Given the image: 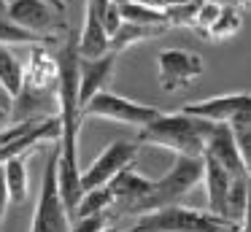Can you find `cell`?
<instances>
[{"mask_svg": "<svg viewBox=\"0 0 251 232\" xmlns=\"http://www.w3.org/2000/svg\"><path fill=\"white\" fill-rule=\"evenodd\" d=\"M240 27H243V14H240V8H238V5H227V3H222L216 22H213V25L208 27L205 38H211V41H227V38L238 35Z\"/></svg>", "mask_w": 251, "mask_h": 232, "instance_id": "d6986e66", "label": "cell"}, {"mask_svg": "<svg viewBox=\"0 0 251 232\" xmlns=\"http://www.w3.org/2000/svg\"><path fill=\"white\" fill-rule=\"evenodd\" d=\"M249 108H251L249 92H232V95H219V97H208V100H200V103H189L181 111L195 119H202L208 124H227L235 113L249 111Z\"/></svg>", "mask_w": 251, "mask_h": 232, "instance_id": "8fae6325", "label": "cell"}, {"mask_svg": "<svg viewBox=\"0 0 251 232\" xmlns=\"http://www.w3.org/2000/svg\"><path fill=\"white\" fill-rule=\"evenodd\" d=\"M202 156H211L216 165H222L224 170L229 173L232 178L238 176H249V165L243 162L238 146H235L232 129L227 124H211V132L205 138V151Z\"/></svg>", "mask_w": 251, "mask_h": 232, "instance_id": "9c48e42d", "label": "cell"}, {"mask_svg": "<svg viewBox=\"0 0 251 232\" xmlns=\"http://www.w3.org/2000/svg\"><path fill=\"white\" fill-rule=\"evenodd\" d=\"M246 213H249V176H238L229 181L227 213H224V219L232 221V224L246 227Z\"/></svg>", "mask_w": 251, "mask_h": 232, "instance_id": "2e32d148", "label": "cell"}, {"mask_svg": "<svg viewBox=\"0 0 251 232\" xmlns=\"http://www.w3.org/2000/svg\"><path fill=\"white\" fill-rule=\"evenodd\" d=\"M157 108L143 105V103L127 100L122 95H114V92L103 89L81 108V119L95 116V119H108V122H119V124H130V127L141 129L143 124H149L154 116H157Z\"/></svg>", "mask_w": 251, "mask_h": 232, "instance_id": "5b68a950", "label": "cell"}, {"mask_svg": "<svg viewBox=\"0 0 251 232\" xmlns=\"http://www.w3.org/2000/svg\"><path fill=\"white\" fill-rule=\"evenodd\" d=\"M108 224V216H76L68 232H100Z\"/></svg>", "mask_w": 251, "mask_h": 232, "instance_id": "603a6c76", "label": "cell"}, {"mask_svg": "<svg viewBox=\"0 0 251 232\" xmlns=\"http://www.w3.org/2000/svg\"><path fill=\"white\" fill-rule=\"evenodd\" d=\"M135 159H138V143H130V140H114V143H108L92 159V165L87 170H81V176H78L81 192L105 186L119 170L135 165Z\"/></svg>", "mask_w": 251, "mask_h": 232, "instance_id": "8992f818", "label": "cell"}, {"mask_svg": "<svg viewBox=\"0 0 251 232\" xmlns=\"http://www.w3.org/2000/svg\"><path fill=\"white\" fill-rule=\"evenodd\" d=\"M98 19H100V25H103V30L108 32V38H111V35H114V32L122 27V11H119V5H114V3H111L108 8H105L103 14L98 16Z\"/></svg>", "mask_w": 251, "mask_h": 232, "instance_id": "cb8c5ba5", "label": "cell"}, {"mask_svg": "<svg viewBox=\"0 0 251 232\" xmlns=\"http://www.w3.org/2000/svg\"><path fill=\"white\" fill-rule=\"evenodd\" d=\"M100 232H119V227H114V224H105Z\"/></svg>", "mask_w": 251, "mask_h": 232, "instance_id": "f1b7e54d", "label": "cell"}, {"mask_svg": "<svg viewBox=\"0 0 251 232\" xmlns=\"http://www.w3.org/2000/svg\"><path fill=\"white\" fill-rule=\"evenodd\" d=\"M229 181H232V176L222 165H216L211 156H202V183L208 189V213L224 219V213H227Z\"/></svg>", "mask_w": 251, "mask_h": 232, "instance_id": "7c38bea8", "label": "cell"}, {"mask_svg": "<svg viewBox=\"0 0 251 232\" xmlns=\"http://www.w3.org/2000/svg\"><path fill=\"white\" fill-rule=\"evenodd\" d=\"M208 132H211V124L202 119H195L184 111H159L151 122L138 129V143L162 146V149L176 151V156H202Z\"/></svg>", "mask_w": 251, "mask_h": 232, "instance_id": "6da1fadb", "label": "cell"}, {"mask_svg": "<svg viewBox=\"0 0 251 232\" xmlns=\"http://www.w3.org/2000/svg\"><path fill=\"white\" fill-rule=\"evenodd\" d=\"M138 5H146V8H157V11H165V0H132Z\"/></svg>", "mask_w": 251, "mask_h": 232, "instance_id": "4316f807", "label": "cell"}, {"mask_svg": "<svg viewBox=\"0 0 251 232\" xmlns=\"http://www.w3.org/2000/svg\"><path fill=\"white\" fill-rule=\"evenodd\" d=\"M25 78V62L8 46H0V86L11 97L19 95Z\"/></svg>", "mask_w": 251, "mask_h": 232, "instance_id": "e0dca14e", "label": "cell"}, {"mask_svg": "<svg viewBox=\"0 0 251 232\" xmlns=\"http://www.w3.org/2000/svg\"><path fill=\"white\" fill-rule=\"evenodd\" d=\"M3 181L8 192V205H22L30 194V176H27V156H14L3 162Z\"/></svg>", "mask_w": 251, "mask_h": 232, "instance_id": "5bb4252c", "label": "cell"}, {"mask_svg": "<svg viewBox=\"0 0 251 232\" xmlns=\"http://www.w3.org/2000/svg\"><path fill=\"white\" fill-rule=\"evenodd\" d=\"M114 203L108 186H98V189H87V192L78 197L76 208H73V219L76 216H105Z\"/></svg>", "mask_w": 251, "mask_h": 232, "instance_id": "ffe728a7", "label": "cell"}, {"mask_svg": "<svg viewBox=\"0 0 251 232\" xmlns=\"http://www.w3.org/2000/svg\"><path fill=\"white\" fill-rule=\"evenodd\" d=\"M119 11H122V22H132V25H143V27H165L168 30L165 11L146 8V5H138V3H127Z\"/></svg>", "mask_w": 251, "mask_h": 232, "instance_id": "44dd1931", "label": "cell"}, {"mask_svg": "<svg viewBox=\"0 0 251 232\" xmlns=\"http://www.w3.org/2000/svg\"><path fill=\"white\" fill-rule=\"evenodd\" d=\"M6 208H8V192H6V181H3V167H0V227H3Z\"/></svg>", "mask_w": 251, "mask_h": 232, "instance_id": "484cf974", "label": "cell"}, {"mask_svg": "<svg viewBox=\"0 0 251 232\" xmlns=\"http://www.w3.org/2000/svg\"><path fill=\"white\" fill-rule=\"evenodd\" d=\"M62 38H38L33 32L22 30L17 22H11L6 14H0V46H46V43H60Z\"/></svg>", "mask_w": 251, "mask_h": 232, "instance_id": "9a60e30c", "label": "cell"}, {"mask_svg": "<svg viewBox=\"0 0 251 232\" xmlns=\"http://www.w3.org/2000/svg\"><path fill=\"white\" fill-rule=\"evenodd\" d=\"M219 8H222V3H216V0H202V3H200V8H197V14H195V22H192V27H195V30L200 32L202 38H205L208 27L216 22Z\"/></svg>", "mask_w": 251, "mask_h": 232, "instance_id": "7402d4cb", "label": "cell"}, {"mask_svg": "<svg viewBox=\"0 0 251 232\" xmlns=\"http://www.w3.org/2000/svg\"><path fill=\"white\" fill-rule=\"evenodd\" d=\"M3 14L38 38H62L71 30L65 14L54 11L46 0H8Z\"/></svg>", "mask_w": 251, "mask_h": 232, "instance_id": "277c9868", "label": "cell"}, {"mask_svg": "<svg viewBox=\"0 0 251 232\" xmlns=\"http://www.w3.org/2000/svg\"><path fill=\"white\" fill-rule=\"evenodd\" d=\"M202 181V156H176L173 167L165 173L162 178L151 181L149 194L135 205L132 216H143L151 210L168 208V205H178L189 189H195Z\"/></svg>", "mask_w": 251, "mask_h": 232, "instance_id": "7a4b0ae2", "label": "cell"}, {"mask_svg": "<svg viewBox=\"0 0 251 232\" xmlns=\"http://www.w3.org/2000/svg\"><path fill=\"white\" fill-rule=\"evenodd\" d=\"M11 108H14V97L0 86V127L11 124Z\"/></svg>", "mask_w": 251, "mask_h": 232, "instance_id": "d4e9b609", "label": "cell"}, {"mask_svg": "<svg viewBox=\"0 0 251 232\" xmlns=\"http://www.w3.org/2000/svg\"><path fill=\"white\" fill-rule=\"evenodd\" d=\"M162 32H165V27H143V25H132V22H122V27L111 35V52L122 54L127 46H135L141 41L157 38Z\"/></svg>", "mask_w": 251, "mask_h": 232, "instance_id": "ac0fdd59", "label": "cell"}, {"mask_svg": "<svg viewBox=\"0 0 251 232\" xmlns=\"http://www.w3.org/2000/svg\"><path fill=\"white\" fill-rule=\"evenodd\" d=\"M159 68V84L165 92H178L186 89L197 76H202L205 65H202L200 54L184 52V49H165L157 57Z\"/></svg>", "mask_w": 251, "mask_h": 232, "instance_id": "52a82bcc", "label": "cell"}, {"mask_svg": "<svg viewBox=\"0 0 251 232\" xmlns=\"http://www.w3.org/2000/svg\"><path fill=\"white\" fill-rule=\"evenodd\" d=\"M111 52V38L103 30L100 19L84 5V30L76 38V54L78 59H98Z\"/></svg>", "mask_w": 251, "mask_h": 232, "instance_id": "4fadbf2b", "label": "cell"}, {"mask_svg": "<svg viewBox=\"0 0 251 232\" xmlns=\"http://www.w3.org/2000/svg\"><path fill=\"white\" fill-rule=\"evenodd\" d=\"M119 54L108 52L98 59H78V108H84L98 92L108 89Z\"/></svg>", "mask_w": 251, "mask_h": 232, "instance_id": "30bf717a", "label": "cell"}, {"mask_svg": "<svg viewBox=\"0 0 251 232\" xmlns=\"http://www.w3.org/2000/svg\"><path fill=\"white\" fill-rule=\"evenodd\" d=\"M57 156H60V151H57V143H54L44 167V181H41V194H38V203H35L30 232H68L71 230V216H68L65 203L60 197V186H57Z\"/></svg>", "mask_w": 251, "mask_h": 232, "instance_id": "3957f363", "label": "cell"}, {"mask_svg": "<svg viewBox=\"0 0 251 232\" xmlns=\"http://www.w3.org/2000/svg\"><path fill=\"white\" fill-rule=\"evenodd\" d=\"M46 3H49L54 11H60V14H68V3H65V0H46Z\"/></svg>", "mask_w": 251, "mask_h": 232, "instance_id": "83f0119b", "label": "cell"}, {"mask_svg": "<svg viewBox=\"0 0 251 232\" xmlns=\"http://www.w3.org/2000/svg\"><path fill=\"white\" fill-rule=\"evenodd\" d=\"M105 186H108L111 197H114V203H111V208H108L105 216H111V219H122V216H132L135 205L149 194V189H151V178L135 173L132 165H130V167H125V170L116 173Z\"/></svg>", "mask_w": 251, "mask_h": 232, "instance_id": "ba28073f", "label": "cell"}, {"mask_svg": "<svg viewBox=\"0 0 251 232\" xmlns=\"http://www.w3.org/2000/svg\"><path fill=\"white\" fill-rule=\"evenodd\" d=\"M111 3H114V5H119V8H122V5H127V3H132V0H111Z\"/></svg>", "mask_w": 251, "mask_h": 232, "instance_id": "f546056e", "label": "cell"}, {"mask_svg": "<svg viewBox=\"0 0 251 232\" xmlns=\"http://www.w3.org/2000/svg\"><path fill=\"white\" fill-rule=\"evenodd\" d=\"M6 3H8V0H0V14H3V11H6Z\"/></svg>", "mask_w": 251, "mask_h": 232, "instance_id": "1f68e13d", "label": "cell"}, {"mask_svg": "<svg viewBox=\"0 0 251 232\" xmlns=\"http://www.w3.org/2000/svg\"><path fill=\"white\" fill-rule=\"evenodd\" d=\"M238 3H249V0H227V5H238Z\"/></svg>", "mask_w": 251, "mask_h": 232, "instance_id": "4dcf8cb0", "label": "cell"}]
</instances>
